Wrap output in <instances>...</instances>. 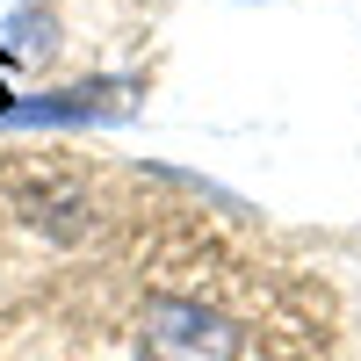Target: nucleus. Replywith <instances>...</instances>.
<instances>
[{"label":"nucleus","mask_w":361,"mask_h":361,"mask_svg":"<svg viewBox=\"0 0 361 361\" xmlns=\"http://www.w3.org/2000/svg\"><path fill=\"white\" fill-rule=\"evenodd\" d=\"M145 361H238V325L195 296H152L137 318Z\"/></svg>","instance_id":"1"},{"label":"nucleus","mask_w":361,"mask_h":361,"mask_svg":"<svg viewBox=\"0 0 361 361\" xmlns=\"http://www.w3.org/2000/svg\"><path fill=\"white\" fill-rule=\"evenodd\" d=\"M137 109V80H73V87H51V94H22V102H0V130H94V123H123Z\"/></svg>","instance_id":"2"},{"label":"nucleus","mask_w":361,"mask_h":361,"mask_svg":"<svg viewBox=\"0 0 361 361\" xmlns=\"http://www.w3.org/2000/svg\"><path fill=\"white\" fill-rule=\"evenodd\" d=\"M231 8H267V0H231Z\"/></svg>","instance_id":"3"}]
</instances>
